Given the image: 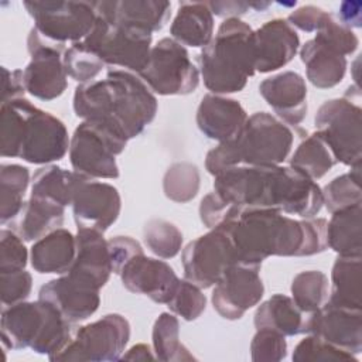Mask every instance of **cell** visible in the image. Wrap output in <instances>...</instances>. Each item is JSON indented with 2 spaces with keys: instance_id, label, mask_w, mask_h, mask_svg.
Listing matches in <instances>:
<instances>
[{
  "instance_id": "cell-19",
  "label": "cell",
  "mask_w": 362,
  "mask_h": 362,
  "mask_svg": "<svg viewBox=\"0 0 362 362\" xmlns=\"http://www.w3.org/2000/svg\"><path fill=\"white\" fill-rule=\"evenodd\" d=\"M119 276L129 291L158 304H167L180 284L178 276L167 262L147 257L144 253L132 257Z\"/></svg>"
},
{
  "instance_id": "cell-53",
  "label": "cell",
  "mask_w": 362,
  "mask_h": 362,
  "mask_svg": "<svg viewBox=\"0 0 362 362\" xmlns=\"http://www.w3.org/2000/svg\"><path fill=\"white\" fill-rule=\"evenodd\" d=\"M206 4L212 14L223 18H239L250 8L249 1H208Z\"/></svg>"
},
{
  "instance_id": "cell-1",
  "label": "cell",
  "mask_w": 362,
  "mask_h": 362,
  "mask_svg": "<svg viewBox=\"0 0 362 362\" xmlns=\"http://www.w3.org/2000/svg\"><path fill=\"white\" fill-rule=\"evenodd\" d=\"M214 191L239 208H269L301 219L322 208L320 185L293 167L236 165L214 180Z\"/></svg>"
},
{
  "instance_id": "cell-27",
  "label": "cell",
  "mask_w": 362,
  "mask_h": 362,
  "mask_svg": "<svg viewBox=\"0 0 362 362\" xmlns=\"http://www.w3.org/2000/svg\"><path fill=\"white\" fill-rule=\"evenodd\" d=\"M307 79L318 89H329L342 82L346 74V58L317 40H308L300 49Z\"/></svg>"
},
{
  "instance_id": "cell-22",
  "label": "cell",
  "mask_w": 362,
  "mask_h": 362,
  "mask_svg": "<svg viewBox=\"0 0 362 362\" xmlns=\"http://www.w3.org/2000/svg\"><path fill=\"white\" fill-rule=\"evenodd\" d=\"M259 92L283 123L297 127L305 119L307 85L298 72L284 71L266 78L259 85Z\"/></svg>"
},
{
  "instance_id": "cell-37",
  "label": "cell",
  "mask_w": 362,
  "mask_h": 362,
  "mask_svg": "<svg viewBox=\"0 0 362 362\" xmlns=\"http://www.w3.org/2000/svg\"><path fill=\"white\" fill-rule=\"evenodd\" d=\"M290 290L296 305L301 311L313 314L328 301V277L320 270H304L294 276Z\"/></svg>"
},
{
  "instance_id": "cell-31",
  "label": "cell",
  "mask_w": 362,
  "mask_h": 362,
  "mask_svg": "<svg viewBox=\"0 0 362 362\" xmlns=\"http://www.w3.org/2000/svg\"><path fill=\"white\" fill-rule=\"evenodd\" d=\"M86 180L90 178L55 164H47L34 173L31 195L51 199L66 208L72 204L78 187Z\"/></svg>"
},
{
  "instance_id": "cell-24",
  "label": "cell",
  "mask_w": 362,
  "mask_h": 362,
  "mask_svg": "<svg viewBox=\"0 0 362 362\" xmlns=\"http://www.w3.org/2000/svg\"><path fill=\"white\" fill-rule=\"evenodd\" d=\"M96 14L107 21L133 25L148 33L160 31L171 16V3L164 0L93 1Z\"/></svg>"
},
{
  "instance_id": "cell-21",
  "label": "cell",
  "mask_w": 362,
  "mask_h": 362,
  "mask_svg": "<svg viewBox=\"0 0 362 362\" xmlns=\"http://www.w3.org/2000/svg\"><path fill=\"white\" fill-rule=\"evenodd\" d=\"M255 71L269 74L287 65L300 48L296 30L283 18H274L253 30Z\"/></svg>"
},
{
  "instance_id": "cell-10",
  "label": "cell",
  "mask_w": 362,
  "mask_h": 362,
  "mask_svg": "<svg viewBox=\"0 0 362 362\" xmlns=\"http://www.w3.org/2000/svg\"><path fill=\"white\" fill-rule=\"evenodd\" d=\"M23 4L41 38L61 48H65L66 42L83 41L96 23L93 1L25 0Z\"/></svg>"
},
{
  "instance_id": "cell-7",
  "label": "cell",
  "mask_w": 362,
  "mask_h": 362,
  "mask_svg": "<svg viewBox=\"0 0 362 362\" xmlns=\"http://www.w3.org/2000/svg\"><path fill=\"white\" fill-rule=\"evenodd\" d=\"M74 325L47 301H23L3 308L1 344L6 349L31 348L51 361L71 342Z\"/></svg>"
},
{
  "instance_id": "cell-17",
  "label": "cell",
  "mask_w": 362,
  "mask_h": 362,
  "mask_svg": "<svg viewBox=\"0 0 362 362\" xmlns=\"http://www.w3.org/2000/svg\"><path fill=\"white\" fill-rule=\"evenodd\" d=\"M71 206L78 229L105 233L119 218L122 199L116 187L96 180H86L78 187Z\"/></svg>"
},
{
  "instance_id": "cell-54",
  "label": "cell",
  "mask_w": 362,
  "mask_h": 362,
  "mask_svg": "<svg viewBox=\"0 0 362 362\" xmlns=\"http://www.w3.org/2000/svg\"><path fill=\"white\" fill-rule=\"evenodd\" d=\"M156 359V355L153 349L146 344H137L133 345L126 354L120 356V361H153Z\"/></svg>"
},
{
  "instance_id": "cell-52",
  "label": "cell",
  "mask_w": 362,
  "mask_h": 362,
  "mask_svg": "<svg viewBox=\"0 0 362 362\" xmlns=\"http://www.w3.org/2000/svg\"><path fill=\"white\" fill-rule=\"evenodd\" d=\"M339 24L352 30L362 27V3L361 1H342L338 8Z\"/></svg>"
},
{
  "instance_id": "cell-6",
  "label": "cell",
  "mask_w": 362,
  "mask_h": 362,
  "mask_svg": "<svg viewBox=\"0 0 362 362\" xmlns=\"http://www.w3.org/2000/svg\"><path fill=\"white\" fill-rule=\"evenodd\" d=\"M255 59L250 25L240 18H226L198 57L204 85L214 95L240 92L256 74Z\"/></svg>"
},
{
  "instance_id": "cell-18",
  "label": "cell",
  "mask_w": 362,
  "mask_h": 362,
  "mask_svg": "<svg viewBox=\"0 0 362 362\" xmlns=\"http://www.w3.org/2000/svg\"><path fill=\"white\" fill-rule=\"evenodd\" d=\"M99 290L92 283L65 273L41 286L38 298L54 305L71 324H78L88 320L99 308Z\"/></svg>"
},
{
  "instance_id": "cell-23",
  "label": "cell",
  "mask_w": 362,
  "mask_h": 362,
  "mask_svg": "<svg viewBox=\"0 0 362 362\" xmlns=\"http://www.w3.org/2000/svg\"><path fill=\"white\" fill-rule=\"evenodd\" d=\"M247 117L246 110L238 100L208 93L199 102L195 120L204 136L223 143L239 134Z\"/></svg>"
},
{
  "instance_id": "cell-3",
  "label": "cell",
  "mask_w": 362,
  "mask_h": 362,
  "mask_svg": "<svg viewBox=\"0 0 362 362\" xmlns=\"http://www.w3.org/2000/svg\"><path fill=\"white\" fill-rule=\"evenodd\" d=\"M72 105L78 117L102 122L127 140L139 136L154 120L158 109L148 86L123 69H109L103 79L79 83Z\"/></svg>"
},
{
  "instance_id": "cell-41",
  "label": "cell",
  "mask_w": 362,
  "mask_h": 362,
  "mask_svg": "<svg viewBox=\"0 0 362 362\" xmlns=\"http://www.w3.org/2000/svg\"><path fill=\"white\" fill-rule=\"evenodd\" d=\"M66 75L79 83L95 81V78L103 71L105 62L82 41L71 44L62 55Z\"/></svg>"
},
{
  "instance_id": "cell-14",
  "label": "cell",
  "mask_w": 362,
  "mask_h": 362,
  "mask_svg": "<svg viewBox=\"0 0 362 362\" xmlns=\"http://www.w3.org/2000/svg\"><path fill=\"white\" fill-rule=\"evenodd\" d=\"M181 263L185 280L201 288L215 286L223 272L238 263L228 225L215 226L187 243L181 253Z\"/></svg>"
},
{
  "instance_id": "cell-50",
  "label": "cell",
  "mask_w": 362,
  "mask_h": 362,
  "mask_svg": "<svg viewBox=\"0 0 362 362\" xmlns=\"http://www.w3.org/2000/svg\"><path fill=\"white\" fill-rule=\"evenodd\" d=\"M325 16H327V11H324L317 6L308 4L291 11L286 21L293 28L296 27L304 33H315L320 28Z\"/></svg>"
},
{
  "instance_id": "cell-15",
  "label": "cell",
  "mask_w": 362,
  "mask_h": 362,
  "mask_svg": "<svg viewBox=\"0 0 362 362\" xmlns=\"http://www.w3.org/2000/svg\"><path fill=\"white\" fill-rule=\"evenodd\" d=\"M27 49L31 61L23 71L25 92L47 102L59 98L68 86V75L62 61L66 48L47 42L31 28L27 38Z\"/></svg>"
},
{
  "instance_id": "cell-38",
  "label": "cell",
  "mask_w": 362,
  "mask_h": 362,
  "mask_svg": "<svg viewBox=\"0 0 362 362\" xmlns=\"http://www.w3.org/2000/svg\"><path fill=\"white\" fill-rule=\"evenodd\" d=\"M322 205L329 214L362 204L361 165L351 167L349 173L329 181L322 189Z\"/></svg>"
},
{
  "instance_id": "cell-39",
  "label": "cell",
  "mask_w": 362,
  "mask_h": 362,
  "mask_svg": "<svg viewBox=\"0 0 362 362\" xmlns=\"http://www.w3.org/2000/svg\"><path fill=\"white\" fill-rule=\"evenodd\" d=\"M201 174L195 164L178 161L171 164L163 177L164 195L178 204L194 199L199 191Z\"/></svg>"
},
{
  "instance_id": "cell-25",
  "label": "cell",
  "mask_w": 362,
  "mask_h": 362,
  "mask_svg": "<svg viewBox=\"0 0 362 362\" xmlns=\"http://www.w3.org/2000/svg\"><path fill=\"white\" fill-rule=\"evenodd\" d=\"M75 239L76 255L68 273L102 288L112 274L107 240L103 233L92 229H78Z\"/></svg>"
},
{
  "instance_id": "cell-45",
  "label": "cell",
  "mask_w": 362,
  "mask_h": 362,
  "mask_svg": "<svg viewBox=\"0 0 362 362\" xmlns=\"http://www.w3.org/2000/svg\"><path fill=\"white\" fill-rule=\"evenodd\" d=\"M287 356L286 337L269 328L256 329L250 342L253 362H279Z\"/></svg>"
},
{
  "instance_id": "cell-5",
  "label": "cell",
  "mask_w": 362,
  "mask_h": 362,
  "mask_svg": "<svg viewBox=\"0 0 362 362\" xmlns=\"http://www.w3.org/2000/svg\"><path fill=\"white\" fill-rule=\"evenodd\" d=\"M294 134L267 112H256L232 140L219 143L205 157L211 175L236 165H280L290 154Z\"/></svg>"
},
{
  "instance_id": "cell-51",
  "label": "cell",
  "mask_w": 362,
  "mask_h": 362,
  "mask_svg": "<svg viewBox=\"0 0 362 362\" xmlns=\"http://www.w3.org/2000/svg\"><path fill=\"white\" fill-rule=\"evenodd\" d=\"M3 72V90H1V103L8 102L13 99L24 98L25 88L23 79L21 69H7L6 66L1 68Z\"/></svg>"
},
{
  "instance_id": "cell-12",
  "label": "cell",
  "mask_w": 362,
  "mask_h": 362,
  "mask_svg": "<svg viewBox=\"0 0 362 362\" xmlns=\"http://www.w3.org/2000/svg\"><path fill=\"white\" fill-rule=\"evenodd\" d=\"M130 339L129 321L116 313L79 327L71 342L52 362H110L120 361Z\"/></svg>"
},
{
  "instance_id": "cell-28",
  "label": "cell",
  "mask_w": 362,
  "mask_h": 362,
  "mask_svg": "<svg viewBox=\"0 0 362 362\" xmlns=\"http://www.w3.org/2000/svg\"><path fill=\"white\" fill-rule=\"evenodd\" d=\"M310 315L301 311L291 297L274 294L256 308L253 322L256 329L269 328L284 337H294L308 332Z\"/></svg>"
},
{
  "instance_id": "cell-16",
  "label": "cell",
  "mask_w": 362,
  "mask_h": 362,
  "mask_svg": "<svg viewBox=\"0 0 362 362\" xmlns=\"http://www.w3.org/2000/svg\"><path fill=\"white\" fill-rule=\"evenodd\" d=\"M260 267L243 263L230 264L212 291L214 310L225 320H239L252 307L257 305L264 294L259 274Z\"/></svg>"
},
{
  "instance_id": "cell-9",
  "label": "cell",
  "mask_w": 362,
  "mask_h": 362,
  "mask_svg": "<svg viewBox=\"0 0 362 362\" xmlns=\"http://www.w3.org/2000/svg\"><path fill=\"white\" fill-rule=\"evenodd\" d=\"M151 41V33L143 28L112 23L96 14V23L82 42L105 65L140 74L148 62Z\"/></svg>"
},
{
  "instance_id": "cell-8",
  "label": "cell",
  "mask_w": 362,
  "mask_h": 362,
  "mask_svg": "<svg viewBox=\"0 0 362 362\" xmlns=\"http://www.w3.org/2000/svg\"><path fill=\"white\" fill-rule=\"evenodd\" d=\"M127 139L98 120H83L69 143V161L74 171L90 180L119 177L116 156L126 148Z\"/></svg>"
},
{
  "instance_id": "cell-11",
  "label": "cell",
  "mask_w": 362,
  "mask_h": 362,
  "mask_svg": "<svg viewBox=\"0 0 362 362\" xmlns=\"http://www.w3.org/2000/svg\"><path fill=\"white\" fill-rule=\"evenodd\" d=\"M315 132L329 147L334 158L356 167L362 161V110L351 99L324 102L314 117Z\"/></svg>"
},
{
  "instance_id": "cell-2",
  "label": "cell",
  "mask_w": 362,
  "mask_h": 362,
  "mask_svg": "<svg viewBox=\"0 0 362 362\" xmlns=\"http://www.w3.org/2000/svg\"><path fill=\"white\" fill-rule=\"evenodd\" d=\"M238 263L260 267L270 256H313L324 252L327 219H294L277 209L242 208L225 222Z\"/></svg>"
},
{
  "instance_id": "cell-32",
  "label": "cell",
  "mask_w": 362,
  "mask_h": 362,
  "mask_svg": "<svg viewBox=\"0 0 362 362\" xmlns=\"http://www.w3.org/2000/svg\"><path fill=\"white\" fill-rule=\"evenodd\" d=\"M331 215L329 222H327L328 247L339 256H361L362 204L339 209Z\"/></svg>"
},
{
  "instance_id": "cell-29",
  "label": "cell",
  "mask_w": 362,
  "mask_h": 362,
  "mask_svg": "<svg viewBox=\"0 0 362 362\" xmlns=\"http://www.w3.org/2000/svg\"><path fill=\"white\" fill-rule=\"evenodd\" d=\"M171 38L181 45L199 48L214 37V14L206 3L182 1L170 27Z\"/></svg>"
},
{
  "instance_id": "cell-4",
  "label": "cell",
  "mask_w": 362,
  "mask_h": 362,
  "mask_svg": "<svg viewBox=\"0 0 362 362\" xmlns=\"http://www.w3.org/2000/svg\"><path fill=\"white\" fill-rule=\"evenodd\" d=\"M71 139L65 124L54 115L18 98L0 107V154L30 164L47 165L65 157Z\"/></svg>"
},
{
  "instance_id": "cell-36",
  "label": "cell",
  "mask_w": 362,
  "mask_h": 362,
  "mask_svg": "<svg viewBox=\"0 0 362 362\" xmlns=\"http://www.w3.org/2000/svg\"><path fill=\"white\" fill-rule=\"evenodd\" d=\"M335 163L337 160L329 147L317 132L305 137L290 158V167L301 171L314 181L322 178Z\"/></svg>"
},
{
  "instance_id": "cell-40",
  "label": "cell",
  "mask_w": 362,
  "mask_h": 362,
  "mask_svg": "<svg viewBox=\"0 0 362 362\" xmlns=\"http://www.w3.org/2000/svg\"><path fill=\"white\" fill-rule=\"evenodd\" d=\"M143 240L160 259L175 257L182 249V233L171 222L160 218L147 221L143 226Z\"/></svg>"
},
{
  "instance_id": "cell-26",
  "label": "cell",
  "mask_w": 362,
  "mask_h": 362,
  "mask_svg": "<svg viewBox=\"0 0 362 362\" xmlns=\"http://www.w3.org/2000/svg\"><path fill=\"white\" fill-rule=\"evenodd\" d=\"M76 255V239L68 229L58 228L31 246L30 260L40 274H65L71 270Z\"/></svg>"
},
{
  "instance_id": "cell-47",
  "label": "cell",
  "mask_w": 362,
  "mask_h": 362,
  "mask_svg": "<svg viewBox=\"0 0 362 362\" xmlns=\"http://www.w3.org/2000/svg\"><path fill=\"white\" fill-rule=\"evenodd\" d=\"M28 260L27 247L23 239L13 230L1 229L0 232V272L25 269Z\"/></svg>"
},
{
  "instance_id": "cell-43",
  "label": "cell",
  "mask_w": 362,
  "mask_h": 362,
  "mask_svg": "<svg viewBox=\"0 0 362 362\" xmlns=\"http://www.w3.org/2000/svg\"><path fill=\"white\" fill-rule=\"evenodd\" d=\"M167 305L173 314L185 321H194L205 311L206 297L201 287L184 279L180 280V284Z\"/></svg>"
},
{
  "instance_id": "cell-34",
  "label": "cell",
  "mask_w": 362,
  "mask_h": 362,
  "mask_svg": "<svg viewBox=\"0 0 362 362\" xmlns=\"http://www.w3.org/2000/svg\"><path fill=\"white\" fill-rule=\"evenodd\" d=\"M30 184L28 168L20 164L0 167V222H13L23 211L24 195Z\"/></svg>"
},
{
  "instance_id": "cell-48",
  "label": "cell",
  "mask_w": 362,
  "mask_h": 362,
  "mask_svg": "<svg viewBox=\"0 0 362 362\" xmlns=\"http://www.w3.org/2000/svg\"><path fill=\"white\" fill-rule=\"evenodd\" d=\"M240 209L242 208L226 202L215 191H212L201 199L199 218L206 228L212 229L233 219Z\"/></svg>"
},
{
  "instance_id": "cell-44",
  "label": "cell",
  "mask_w": 362,
  "mask_h": 362,
  "mask_svg": "<svg viewBox=\"0 0 362 362\" xmlns=\"http://www.w3.org/2000/svg\"><path fill=\"white\" fill-rule=\"evenodd\" d=\"M315 33L317 34L314 40L335 49L345 58L348 55H352L359 45V40L355 33L339 24L331 13H327L320 28Z\"/></svg>"
},
{
  "instance_id": "cell-42",
  "label": "cell",
  "mask_w": 362,
  "mask_h": 362,
  "mask_svg": "<svg viewBox=\"0 0 362 362\" xmlns=\"http://www.w3.org/2000/svg\"><path fill=\"white\" fill-rule=\"evenodd\" d=\"M291 359L294 362H358L356 355L344 351L313 334L296 345Z\"/></svg>"
},
{
  "instance_id": "cell-20",
  "label": "cell",
  "mask_w": 362,
  "mask_h": 362,
  "mask_svg": "<svg viewBox=\"0 0 362 362\" xmlns=\"http://www.w3.org/2000/svg\"><path fill=\"white\" fill-rule=\"evenodd\" d=\"M307 334L358 355L362 351V311L327 301L310 315Z\"/></svg>"
},
{
  "instance_id": "cell-30",
  "label": "cell",
  "mask_w": 362,
  "mask_h": 362,
  "mask_svg": "<svg viewBox=\"0 0 362 362\" xmlns=\"http://www.w3.org/2000/svg\"><path fill=\"white\" fill-rule=\"evenodd\" d=\"M65 206L41 197L31 195L20 215L13 221L16 233L25 242L38 240L64 223Z\"/></svg>"
},
{
  "instance_id": "cell-49",
  "label": "cell",
  "mask_w": 362,
  "mask_h": 362,
  "mask_svg": "<svg viewBox=\"0 0 362 362\" xmlns=\"http://www.w3.org/2000/svg\"><path fill=\"white\" fill-rule=\"evenodd\" d=\"M112 273L120 274L124 264L136 255L144 253L141 245L130 236H115L107 240Z\"/></svg>"
},
{
  "instance_id": "cell-33",
  "label": "cell",
  "mask_w": 362,
  "mask_h": 362,
  "mask_svg": "<svg viewBox=\"0 0 362 362\" xmlns=\"http://www.w3.org/2000/svg\"><path fill=\"white\" fill-rule=\"evenodd\" d=\"M361 256H339L331 272L328 303L345 308L361 310Z\"/></svg>"
},
{
  "instance_id": "cell-13",
  "label": "cell",
  "mask_w": 362,
  "mask_h": 362,
  "mask_svg": "<svg viewBox=\"0 0 362 362\" xmlns=\"http://www.w3.org/2000/svg\"><path fill=\"white\" fill-rule=\"evenodd\" d=\"M139 76L150 90L161 96L189 95L199 85V71L188 51L171 37L151 47L148 62Z\"/></svg>"
},
{
  "instance_id": "cell-46",
  "label": "cell",
  "mask_w": 362,
  "mask_h": 362,
  "mask_svg": "<svg viewBox=\"0 0 362 362\" xmlns=\"http://www.w3.org/2000/svg\"><path fill=\"white\" fill-rule=\"evenodd\" d=\"M33 288V277L25 269L0 272V297L4 307L23 303Z\"/></svg>"
},
{
  "instance_id": "cell-35",
  "label": "cell",
  "mask_w": 362,
  "mask_h": 362,
  "mask_svg": "<svg viewBox=\"0 0 362 362\" xmlns=\"http://www.w3.org/2000/svg\"><path fill=\"white\" fill-rule=\"evenodd\" d=\"M153 352L163 362L194 361L195 358L180 341V322L174 314L161 313L153 325Z\"/></svg>"
}]
</instances>
